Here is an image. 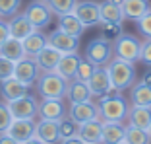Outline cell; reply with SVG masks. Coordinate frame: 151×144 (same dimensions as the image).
<instances>
[{
  "label": "cell",
  "instance_id": "cell-25",
  "mask_svg": "<svg viewBox=\"0 0 151 144\" xmlns=\"http://www.w3.org/2000/svg\"><path fill=\"white\" fill-rule=\"evenodd\" d=\"M128 121L132 127L138 129H149L151 125V107H142V105H132L128 109Z\"/></svg>",
  "mask_w": 151,
  "mask_h": 144
},
{
  "label": "cell",
  "instance_id": "cell-33",
  "mask_svg": "<svg viewBox=\"0 0 151 144\" xmlns=\"http://www.w3.org/2000/svg\"><path fill=\"white\" fill-rule=\"evenodd\" d=\"M19 6H22V0H0V18L16 16Z\"/></svg>",
  "mask_w": 151,
  "mask_h": 144
},
{
  "label": "cell",
  "instance_id": "cell-8",
  "mask_svg": "<svg viewBox=\"0 0 151 144\" xmlns=\"http://www.w3.org/2000/svg\"><path fill=\"white\" fill-rule=\"evenodd\" d=\"M87 86L91 90V95H107L111 94L114 88H112V82H111V76H109V70L105 66H97L91 74V78L87 80Z\"/></svg>",
  "mask_w": 151,
  "mask_h": 144
},
{
  "label": "cell",
  "instance_id": "cell-36",
  "mask_svg": "<svg viewBox=\"0 0 151 144\" xmlns=\"http://www.w3.org/2000/svg\"><path fill=\"white\" fill-rule=\"evenodd\" d=\"M14 68H16V63L0 55V82L12 78L14 76Z\"/></svg>",
  "mask_w": 151,
  "mask_h": 144
},
{
  "label": "cell",
  "instance_id": "cell-29",
  "mask_svg": "<svg viewBox=\"0 0 151 144\" xmlns=\"http://www.w3.org/2000/svg\"><path fill=\"white\" fill-rule=\"evenodd\" d=\"M45 45H47V37H45L43 33H39V29H35L31 35H27L25 39H23V49H25L27 57H35Z\"/></svg>",
  "mask_w": 151,
  "mask_h": 144
},
{
  "label": "cell",
  "instance_id": "cell-40",
  "mask_svg": "<svg viewBox=\"0 0 151 144\" xmlns=\"http://www.w3.org/2000/svg\"><path fill=\"white\" fill-rule=\"evenodd\" d=\"M8 37H10V25H8V22H2V20H0V45H2Z\"/></svg>",
  "mask_w": 151,
  "mask_h": 144
},
{
  "label": "cell",
  "instance_id": "cell-41",
  "mask_svg": "<svg viewBox=\"0 0 151 144\" xmlns=\"http://www.w3.org/2000/svg\"><path fill=\"white\" fill-rule=\"evenodd\" d=\"M0 144H19V142H16L8 132H2V135H0Z\"/></svg>",
  "mask_w": 151,
  "mask_h": 144
},
{
  "label": "cell",
  "instance_id": "cell-24",
  "mask_svg": "<svg viewBox=\"0 0 151 144\" xmlns=\"http://www.w3.org/2000/svg\"><path fill=\"white\" fill-rule=\"evenodd\" d=\"M130 101L132 105H142V107H151V86L143 84L142 80L130 86Z\"/></svg>",
  "mask_w": 151,
  "mask_h": 144
},
{
  "label": "cell",
  "instance_id": "cell-17",
  "mask_svg": "<svg viewBox=\"0 0 151 144\" xmlns=\"http://www.w3.org/2000/svg\"><path fill=\"white\" fill-rule=\"evenodd\" d=\"M39 115L41 119H50V121H60L68 115V109L64 107L62 99H43L39 103Z\"/></svg>",
  "mask_w": 151,
  "mask_h": 144
},
{
  "label": "cell",
  "instance_id": "cell-14",
  "mask_svg": "<svg viewBox=\"0 0 151 144\" xmlns=\"http://www.w3.org/2000/svg\"><path fill=\"white\" fill-rule=\"evenodd\" d=\"M60 59H62V53L58 49H54L52 45H49V43L35 55V60L43 72H54V68L60 63Z\"/></svg>",
  "mask_w": 151,
  "mask_h": 144
},
{
  "label": "cell",
  "instance_id": "cell-18",
  "mask_svg": "<svg viewBox=\"0 0 151 144\" xmlns=\"http://www.w3.org/2000/svg\"><path fill=\"white\" fill-rule=\"evenodd\" d=\"M66 95L70 99V103H83V101H91V90H89L87 82H81L78 78L68 80V90Z\"/></svg>",
  "mask_w": 151,
  "mask_h": 144
},
{
  "label": "cell",
  "instance_id": "cell-21",
  "mask_svg": "<svg viewBox=\"0 0 151 144\" xmlns=\"http://www.w3.org/2000/svg\"><path fill=\"white\" fill-rule=\"evenodd\" d=\"M35 136L43 140L45 144H54L58 142V121H50V119H41L37 123Z\"/></svg>",
  "mask_w": 151,
  "mask_h": 144
},
{
  "label": "cell",
  "instance_id": "cell-7",
  "mask_svg": "<svg viewBox=\"0 0 151 144\" xmlns=\"http://www.w3.org/2000/svg\"><path fill=\"white\" fill-rule=\"evenodd\" d=\"M47 43L52 45L54 49H58L62 55L68 53H78V47H80V37L72 35V33H66L58 27L56 31H52L49 37H47Z\"/></svg>",
  "mask_w": 151,
  "mask_h": 144
},
{
  "label": "cell",
  "instance_id": "cell-31",
  "mask_svg": "<svg viewBox=\"0 0 151 144\" xmlns=\"http://www.w3.org/2000/svg\"><path fill=\"white\" fill-rule=\"evenodd\" d=\"M45 4L49 6V10L56 16H64V14L74 12L78 0H45Z\"/></svg>",
  "mask_w": 151,
  "mask_h": 144
},
{
  "label": "cell",
  "instance_id": "cell-2",
  "mask_svg": "<svg viewBox=\"0 0 151 144\" xmlns=\"http://www.w3.org/2000/svg\"><path fill=\"white\" fill-rule=\"evenodd\" d=\"M99 119L101 121H124L128 117V103L122 95H101L99 97Z\"/></svg>",
  "mask_w": 151,
  "mask_h": 144
},
{
  "label": "cell",
  "instance_id": "cell-37",
  "mask_svg": "<svg viewBox=\"0 0 151 144\" xmlns=\"http://www.w3.org/2000/svg\"><path fill=\"white\" fill-rule=\"evenodd\" d=\"M136 23H138L139 33H143L145 37H151V8L147 10L145 14H143L142 18L136 20Z\"/></svg>",
  "mask_w": 151,
  "mask_h": 144
},
{
  "label": "cell",
  "instance_id": "cell-22",
  "mask_svg": "<svg viewBox=\"0 0 151 144\" xmlns=\"http://www.w3.org/2000/svg\"><path fill=\"white\" fill-rule=\"evenodd\" d=\"M80 60L81 59L78 57V53L62 55V59H60V63L56 64L54 72L60 74L62 78H66V80H72V78H76V72H78V64H80Z\"/></svg>",
  "mask_w": 151,
  "mask_h": 144
},
{
  "label": "cell",
  "instance_id": "cell-1",
  "mask_svg": "<svg viewBox=\"0 0 151 144\" xmlns=\"http://www.w3.org/2000/svg\"><path fill=\"white\" fill-rule=\"evenodd\" d=\"M107 70H109V76H111L112 82V88L116 92H122V90H128L130 86L136 82V68H134V63H128V60H122V59H112L111 63L107 64Z\"/></svg>",
  "mask_w": 151,
  "mask_h": 144
},
{
  "label": "cell",
  "instance_id": "cell-28",
  "mask_svg": "<svg viewBox=\"0 0 151 144\" xmlns=\"http://www.w3.org/2000/svg\"><path fill=\"white\" fill-rule=\"evenodd\" d=\"M149 8H151V6H149L147 0H124V2H122L124 18H132V20L142 18Z\"/></svg>",
  "mask_w": 151,
  "mask_h": 144
},
{
  "label": "cell",
  "instance_id": "cell-43",
  "mask_svg": "<svg viewBox=\"0 0 151 144\" xmlns=\"http://www.w3.org/2000/svg\"><path fill=\"white\" fill-rule=\"evenodd\" d=\"M142 82H143V84H147V86H151V68L142 76Z\"/></svg>",
  "mask_w": 151,
  "mask_h": 144
},
{
  "label": "cell",
  "instance_id": "cell-12",
  "mask_svg": "<svg viewBox=\"0 0 151 144\" xmlns=\"http://www.w3.org/2000/svg\"><path fill=\"white\" fill-rule=\"evenodd\" d=\"M68 117H70L74 123L81 125V123L99 119V107L95 103H91V101H83V103H70Z\"/></svg>",
  "mask_w": 151,
  "mask_h": 144
},
{
  "label": "cell",
  "instance_id": "cell-11",
  "mask_svg": "<svg viewBox=\"0 0 151 144\" xmlns=\"http://www.w3.org/2000/svg\"><path fill=\"white\" fill-rule=\"evenodd\" d=\"M74 14L80 18V22L85 27L101 23V4H97V2H78Z\"/></svg>",
  "mask_w": 151,
  "mask_h": 144
},
{
  "label": "cell",
  "instance_id": "cell-48",
  "mask_svg": "<svg viewBox=\"0 0 151 144\" xmlns=\"http://www.w3.org/2000/svg\"><path fill=\"white\" fill-rule=\"evenodd\" d=\"M35 2H45V0H35Z\"/></svg>",
  "mask_w": 151,
  "mask_h": 144
},
{
  "label": "cell",
  "instance_id": "cell-39",
  "mask_svg": "<svg viewBox=\"0 0 151 144\" xmlns=\"http://www.w3.org/2000/svg\"><path fill=\"white\" fill-rule=\"evenodd\" d=\"M103 31H105V35H118L120 33V23H112V22H107L103 23Z\"/></svg>",
  "mask_w": 151,
  "mask_h": 144
},
{
  "label": "cell",
  "instance_id": "cell-23",
  "mask_svg": "<svg viewBox=\"0 0 151 144\" xmlns=\"http://www.w3.org/2000/svg\"><path fill=\"white\" fill-rule=\"evenodd\" d=\"M0 55H2V57H6V59H10V60H14V63L22 60L23 57H25L23 41H19V39H16V37L10 35L8 39L0 45Z\"/></svg>",
  "mask_w": 151,
  "mask_h": 144
},
{
  "label": "cell",
  "instance_id": "cell-27",
  "mask_svg": "<svg viewBox=\"0 0 151 144\" xmlns=\"http://www.w3.org/2000/svg\"><path fill=\"white\" fill-rule=\"evenodd\" d=\"M58 27L66 33H72V35L80 37L81 33H83L85 25L80 22V18H78L74 12H70V14H64V16H58Z\"/></svg>",
  "mask_w": 151,
  "mask_h": 144
},
{
  "label": "cell",
  "instance_id": "cell-13",
  "mask_svg": "<svg viewBox=\"0 0 151 144\" xmlns=\"http://www.w3.org/2000/svg\"><path fill=\"white\" fill-rule=\"evenodd\" d=\"M25 16H27V20L33 23L35 29H43V27H47L50 23L52 12L49 10V6L45 4V2H35V0H33V4L27 6Z\"/></svg>",
  "mask_w": 151,
  "mask_h": 144
},
{
  "label": "cell",
  "instance_id": "cell-35",
  "mask_svg": "<svg viewBox=\"0 0 151 144\" xmlns=\"http://www.w3.org/2000/svg\"><path fill=\"white\" fill-rule=\"evenodd\" d=\"M12 121H14V117H12V111H10L8 103H0V135L8 131Z\"/></svg>",
  "mask_w": 151,
  "mask_h": 144
},
{
  "label": "cell",
  "instance_id": "cell-3",
  "mask_svg": "<svg viewBox=\"0 0 151 144\" xmlns=\"http://www.w3.org/2000/svg\"><path fill=\"white\" fill-rule=\"evenodd\" d=\"M68 90V80L56 72H43L37 82V92L43 99H62Z\"/></svg>",
  "mask_w": 151,
  "mask_h": 144
},
{
  "label": "cell",
  "instance_id": "cell-38",
  "mask_svg": "<svg viewBox=\"0 0 151 144\" xmlns=\"http://www.w3.org/2000/svg\"><path fill=\"white\" fill-rule=\"evenodd\" d=\"M139 60L147 66H151V37H147L142 43V55H139Z\"/></svg>",
  "mask_w": 151,
  "mask_h": 144
},
{
  "label": "cell",
  "instance_id": "cell-46",
  "mask_svg": "<svg viewBox=\"0 0 151 144\" xmlns=\"http://www.w3.org/2000/svg\"><path fill=\"white\" fill-rule=\"evenodd\" d=\"M116 144H128V142H126V140H122V142H116Z\"/></svg>",
  "mask_w": 151,
  "mask_h": 144
},
{
  "label": "cell",
  "instance_id": "cell-9",
  "mask_svg": "<svg viewBox=\"0 0 151 144\" xmlns=\"http://www.w3.org/2000/svg\"><path fill=\"white\" fill-rule=\"evenodd\" d=\"M35 131H37V123L33 119H14L8 132L16 142L19 144H25L27 140H31L35 136Z\"/></svg>",
  "mask_w": 151,
  "mask_h": 144
},
{
  "label": "cell",
  "instance_id": "cell-42",
  "mask_svg": "<svg viewBox=\"0 0 151 144\" xmlns=\"http://www.w3.org/2000/svg\"><path fill=\"white\" fill-rule=\"evenodd\" d=\"M62 144H85V142H83V140H81L78 135H76V136H70V138H64Z\"/></svg>",
  "mask_w": 151,
  "mask_h": 144
},
{
  "label": "cell",
  "instance_id": "cell-30",
  "mask_svg": "<svg viewBox=\"0 0 151 144\" xmlns=\"http://www.w3.org/2000/svg\"><path fill=\"white\" fill-rule=\"evenodd\" d=\"M124 140L128 144H149L151 142V136L145 129H138V127H126V136Z\"/></svg>",
  "mask_w": 151,
  "mask_h": 144
},
{
  "label": "cell",
  "instance_id": "cell-47",
  "mask_svg": "<svg viewBox=\"0 0 151 144\" xmlns=\"http://www.w3.org/2000/svg\"><path fill=\"white\" fill-rule=\"evenodd\" d=\"M147 132H149V136H151V125H149V129H147Z\"/></svg>",
  "mask_w": 151,
  "mask_h": 144
},
{
  "label": "cell",
  "instance_id": "cell-10",
  "mask_svg": "<svg viewBox=\"0 0 151 144\" xmlns=\"http://www.w3.org/2000/svg\"><path fill=\"white\" fill-rule=\"evenodd\" d=\"M39 64H37L35 57H23L22 60H18L16 63V68H14V76L18 78V80H22L23 84L31 86L33 80H37V76H39Z\"/></svg>",
  "mask_w": 151,
  "mask_h": 144
},
{
  "label": "cell",
  "instance_id": "cell-6",
  "mask_svg": "<svg viewBox=\"0 0 151 144\" xmlns=\"http://www.w3.org/2000/svg\"><path fill=\"white\" fill-rule=\"evenodd\" d=\"M6 103H8L14 119H35V115H39V103L29 94L19 99H14V101H6Z\"/></svg>",
  "mask_w": 151,
  "mask_h": 144
},
{
  "label": "cell",
  "instance_id": "cell-5",
  "mask_svg": "<svg viewBox=\"0 0 151 144\" xmlns=\"http://www.w3.org/2000/svg\"><path fill=\"white\" fill-rule=\"evenodd\" d=\"M112 57V43L105 37H97V39L89 41L85 47V59L89 63H93L95 66H105L111 63Z\"/></svg>",
  "mask_w": 151,
  "mask_h": 144
},
{
  "label": "cell",
  "instance_id": "cell-15",
  "mask_svg": "<svg viewBox=\"0 0 151 144\" xmlns=\"http://www.w3.org/2000/svg\"><path fill=\"white\" fill-rule=\"evenodd\" d=\"M0 94L6 101H14V99H19L29 94V86L23 84L22 80H18L16 76H12L8 80L0 82Z\"/></svg>",
  "mask_w": 151,
  "mask_h": 144
},
{
  "label": "cell",
  "instance_id": "cell-4",
  "mask_svg": "<svg viewBox=\"0 0 151 144\" xmlns=\"http://www.w3.org/2000/svg\"><path fill=\"white\" fill-rule=\"evenodd\" d=\"M112 53L122 60L138 63L139 55H142V43L138 41V37L130 35V33H118L112 43Z\"/></svg>",
  "mask_w": 151,
  "mask_h": 144
},
{
  "label": "cell",
  "instance_id": "cell-34",
  "mask_svg": "<svg viewBox=\"0 0 151 144\" xmlns=\"http://www.w3.org/2000/svg\"><path fill=\"white\" fill-rule=\"evenodd\" d=\"M95 64L93 63H89L87 59H81L80 60V64H78V72H76V78L78 80H81V82H87L89 78H91V74H93V70H95Z\"/></svg>",
  "mask_w": 151,
  "mask_h": 144
},
{
  "label": "cell",
  "instance_id": "cell-45",
  "mask_svg": "<svg viewBox=\"0 0 151 144\" xmlns=\"http://www.w3.org/2000/svg\"><path fill=\"white\" fill-rule=\"evenodd\" d=\"M112 2H114V4H122V2H124V0H112Z\"/></svg>",
  "mask_w": 151,
  "mask_h": 144
},
{
  "label": "cell",
  "instance_id": "cell-16",
  "mask_svg": "<svg viewBox=\"0 0 151 144\" xmlns=\"http://www.w3.org/2000/svg\"><path fill=\"white\" fill-rule=\"evenodd\" d=\"M78 136H80L85 144H101V140H103V121L101 119H93V121L81 123L80 129H78Z\"/></svg>",
  "mask_w": 151,
  "mask_h": 144
},
{
  "label": "cell",
  "instance_id": "cell-44",
  "mask_svg": "<svg viewBox=\"0 0 151 144\" xmlns=\"http://www.w3.org/2000/svg\"><path fill=\"white\" fill-rule=\"evenodd\" d=\"M25 144H45V142H43V140H39L37 136H33V138H31V140H27Z\"/></svg>",
  "mask_w": 151,
  "mask_h": 144
},
{
  "label": "cell",
  "instance_id": "cell-32",
  "mask_svg": "<svg viewBox=\"0 0 151 144\" xmlns=\"http://www.w3.org/2000/svg\"><path fill=\"white\" fill-rule=\"evenodd\" d=\"M78 129H80V125L74 123L68 115H66V117H62L60 121H58V140L76 136V135H78Z\"/></svg>",
  "mask_w": 151,
  "mask_h": 144
},
{
  "label": "cell",
  "instance_id": "cell-19",
  "mask_svg": "<svg viewBox=\"0 0 151 144\" xmlns=\"http://www.w3.org/2000/svg\"><path fill=\"white\" fill-rule=\"evenodd\" d=\"M126 136V127L120 121H103V144L122 142Z\"/></svg>",
  "mask_w": 151,
  "mask_h": 144
},
{
  "label": "cell",
  "instance_id": "cell-20",
  "mask_svg": "<svg viewBox=\"0 0 151 144\" xmlns=\"http://www.w3.org/2000/svg\"><path fill=\"white\" fill-rule=\"evenodd\" d=\"M10 25V35L16 37V39L23 41L27 35H31L33 31H35V27H33V23L27 20L25 14H22V16H12V20L8 22Z\"/></svg>",
  "mask_w": 151,
  "mask_h": 144
},
{
  "label": "cell",
  "instance_id": "cell-26",
  "mask_svg": "<svg viewBox=\"0 0 151 144\" xmlns=\"http://www.w3.org/2000/svg\"><path fill=\"white\" fill-rule=\"evenodd\" d=\"M124 20V12H122V4H114L112 0H107L101 4V23H122Z\"/></svg>",
  "mask_w": 151,
  "mask_h": 144
}]
</instances>
